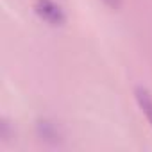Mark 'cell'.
Returning <instances> with one entry per match:
<instances>
[{
	"instance_id": "6da1fadb",
	"label": "cell",
	"mask_w": 152,
	"mask_h": 152,
	"mask_svg": "<svg viewBox=\"0 0 152 152\" xmlns=\"http://www.w3.org/2000/svg\"><path fill=\"white\" fill-rule=\"evenodd\" d=\"M34 11L41 20L48 22L50 25H63L64 20H66L63 9L57 4H54L52 0H36L34 2Z\"/></svg>"
},
{
	"instance_id": "7a4b0ae2",
	"label": "cell",
	"mask_w": 152,
	"mask_h": 152,
	"mask_svg": "<svg viewBox=\"0 0 152 152\" xmlns=\"http://www.w3.org/2000/svg\"><path fill=\"white\" fill-rule=\"evenodd\" d=\"M36 132L39 136L41 141L45 143H50V145H57L63 141V134L57 127V124L47 120V118H39L38 124H36Z\"/></svg>"
},
{
	"instance_id": "3957f363",
	"label": "cell",
	"mask_w": 152,
	"mask_h": 152,
	"mask_svg": "<svg viewBox=\"0 0 152 152\" xmlns=\"http://www.w3.org/2000/svg\"><path fill=\"white\" fill-rule=\"evenodd\" d=\"M134 97H136V102H138L140 109L143 111V115L147 116L148 124L152 125V95L148 93L147 88H143V86H136V90H134Z\"/></svg>"
},
{
	"instance_id": "277c9868",
	"label": "cell",
	"mask_w": 152,
	"mask_h": 152,
	"mask_svg": "<svg viewBox=\"0 0 152 152\" xmlns=\"http://www.w3.org/2000/svg\"><path fill=\"white\" fill-rule=\"evenodd\" d=\"M0 138L2 141H9L13 138V129L7 118H0Z\"/></svg>"
},
{
	"instance_id": "5b68a950",
	"label": "cell",
	"mask_w": 152,
	"mask_h": 152,
	"mask_svg": "<svg viewBox=\"0 0 152 152\" xmlns=\"http://www.w3.org/2000/svg\"><path fill=\"white\" fill-rule=\"evenodd\" d=\"M104 4H107L111 9H120V6H122V0H102Z\"/></svg>"
}]
</instances>
